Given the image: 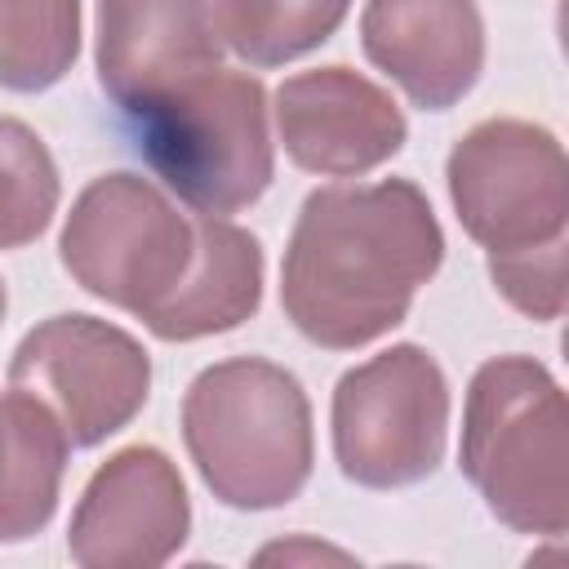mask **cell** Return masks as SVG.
<instances>
[{"instance_id": "obj_1", "label": "cell", "mask_w": 569, "mask_h": 569, "mask_svg": "<svg viewBox=\"0 0 569 569\" xmlns=\"http://www.w3.org/2000/svg\"><path fill=\"white\" fill-rule=\"evenodd\" d=\"M440 258L445 231L418 182L316 187L284 244L280 307L307 342L356 351L409 316Z\"/></svg>"}, {"instance_id": "obj_2", "label": "cell", "mask_w": 569, "mask_h": 569, "mask_svg": "<svg viewBox=\"0 0 569 569\" xmlns=\"http://www.w3.org/2000/svg\"><path fill=\"white\" fill-rule=\"evenodd\" d=\"M182 445L222 507H284L316 462L307 391L284 365L258 356L218 360L182 396Z\"/></svg>"}, {"instance_id": "obj_3", "label": "cell", "mask_w": 569, "mask_h": 569, "mask_svg": "<svg viewBox=\"0 0 569 569\" xmlns=\"http://www.w3.org/2000/svg\"><path fill=\"white\" fill-rule=\"evenodd\" d=\"M458 467L507 529H569V409L542 360L493 356L471 373Z\"/></svg>"}, {"instance_id": "obj_4", "label": "cell", "mask_w": 569, "mask_h": 569, "mask_svg": "<svg viewBox=\"0 0 569 569\" xmlns=\"http://www.w3.org/2000/svg\"><path fill=\"white\" fill-rule=\"evenodd\" d=\"M124 120L142 164L200 213H240L271 187V107L249 71L218 67Z\"/></svg>"}, {"instance_id": "obj_5", "label": "cell", "mask_w": 569, "mask_h": 569, "mask_svg": "<svg viewBox=\"0 0 569 569\" xmlns=\"http://www.w3.org/2000/svg\"><path fill=\"white\" fill-rule=\"evenodd\" d=\"M191 253L196 213H182L151 178L124 169L93 178L58 236V258L71 280L138 320L178 289Z\"/></svg>"}, {"instance_id": "obj_6", "label": "cell", "mask_w": 569, "mask_h": 569, "mask_svg": "<svg viewBox=\"0 0 569 569\" xmlns=\"http://www.w3.org/2000/svg\"><path fill=\"white\" fill-rule=\"evenodd\" d=\"M333 458L360 489H405L445 458L449 382L431 351L396 342L333 387Z\"/></svg>"}, {"instance_id": "obj_7", "label": "cell", "mask_w": 569, "mask_h": 569, "mask_svg": "<svg viewBox=\"0 0 569 569\" xmlns=\"http://www.w3.org/2000/svg\"><path fill=\"white\" fill-rule=\"evenodd\" d=\"M445 182L462 231L489 253L565 240L569 164L551 129L516 116L471 124L449 160Z\"/></svg>"}, {"instance_id": "obj_8", "label": "cell", "mask_w": 569, "mask_h": 569, "mask_svg": "<svg viewBox=\"0 0 569 569\" xmlns=\"http://www.w3.org/2000/svg\"><path fill=\"white\" fill-rule=\"evenodd\" d=\"M9 387L40 400L71 449H89L142 413L151 396V356L133 333L98 316H49L18 342Z\"/></svg>"}, {"instance_id": "obj_9", "label": "cell", "mask_w": 569, "mask_h": 569, "mask_svg": "<svg viewBox=\"0 0 569 569\" xmlns=\"http://www.w3.org/2000/svg\"><path fill=\"white\" fill-rule=\"evenodd\" d=\"M187 533L182 471L156 445H129L89 476L71 511L67 551L84 569H151L173 560Z\"/></svg>"}, {"instance_id": "obj_10", "label": "cell", "mask_w": 569, "mask_h": 569, "mask_svg": "<svg viewBox=\"0 0 569 569\" xmlns=\"http://www.w3.org/2000/svg\"><path fill=\"white\" fill-rule=\"evenodd\" d=\"M271 116L284 156L320 178H360L387 164L409 133L396 98L342 62L289 76Z\"/></svg>"}, {"instance_id": "obj_11", "label": "cell", "mask_w": 569, "mask_h": 569, "mask_svg": "<svg viewBox=\"0 0 569 569\" xmlns=\"http://www.w3.org/2000/svg\"><path fill=\"white\" fill-rule=\"evenodd\" d=\"M98 84L133 116L222 67L209 0H98Z\"/></svg>"}, {"instance_id": "obj_12", "label": "cell", "mask_w": 569, "mask_h": 569, "mask_svg": "<svg viewBox=\"0 0 569 569\" xmlns=\"http://www.w3.org/2000/svg\"><path fill=\"white\" fill-rule=\"evenodd\" d=\"M360 44L422 111H449L485 71V18L476 0H369Z\"/></svg>"}, {"instance_id": "obj_13", "label": "cell", "mask_w": 569, "mask_h": 569, "mask_svg": "<svg viewBox=\"0 0 569 569\" xmlns=\"http://www.w3.org/2000/svg\"><path fill=\"white\" fill-rule=\"evenodd\" d=\"M262 302V244L218 218L196 209V253L178 289L142 320L160 342H196L209 333L240 329Z\"/></svg>"}, {"instance_id": "obj_14", "label": "cell", "mask_w": 569, "mask_h": 569, "mask_svg": "<svg viewBox=\"0 0 569 569\" xmlns=\"http://www.w3.org/2000/svg\"><path fill=\"white\" fill-rule=\"evenodd\" d=\"M67 431L27 391L0 396V542L36 538L58 507Z\"/></svg>"}, {"instance_id": "obj_15", "label": "cell", "mask_w": 569, "mask_h": 569, "mask_svg": "<svg viewBox=\"0 0 569 569\" xmlns=\"http://www.w3.org/2000/svg\"><path fill=\"white\" fill-rule=\"evenodd\" d=\"M351 0H213V27L249 67H284L320 49L347 18Z\"/></svg>"}, {"instance_id": "obj_16", "label": "cell", "mask_w": 569, "mask_h": 569, "mask_svg": "<svg viewBox=\"0 0 569 569\" xmlns=\"http://www.w3.org/2000/svg\"><path fill=\"white\" fill-rule=\"evenodd\" d=\"M80 58V0H0V89L44 93Z\"/></svg>"}, {"instance_id": "obj_17", "label": "cell", "mask_w": 569, "mask_h": 569, "mask_svg": "<svg viewBox=\"0 0 569 569\" xmlns=\"http://www.w3.org/2000/svg\"><path fill=\"white\" fill-rule=\"evenodd\" d=\"M58 164L40 133L13 116H0V249H22L58 213Z\"/></svg>"}, {"instance_id": "obj_18", "label": "cell", "mask_w": 569, "mask_h": 569, "mask_svg": "<svg viewBox=\"0 0 569 569\" xmlns=\"http://www.w3.org/2000/svg\"><path fill=\"white\" fill-rule=\"evenodd\" d=\"M489 280L529 320H560V311H565V240L489 253Z\"/></svg>"}, {"instance_id": "obj_19", "label": "cell", "mask_w": 569, "mask_h": 569, "mask_svg": "<svg viewBox=\"0 0 569 569\" xmlns=\"http://www.w3.org/2000/svg\"><path fill=\"white\" fill-rule=\"evenodd\" d=\"M4 307H9V298H4V284H0V325H4Z\"/></svg>"}]
</instances>
